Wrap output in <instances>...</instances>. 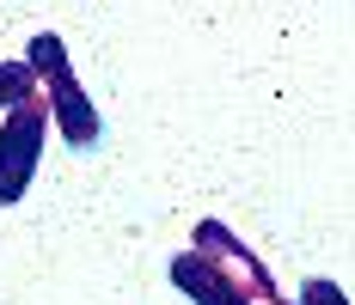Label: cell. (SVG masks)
Returning a JSON list of instances; mask_svg holds the SVG:
<instances>
[{
    "instance_id": "obj_1",
    "label": "cell",
    "mask_w": 355,
    "mask_h": 305,
    "mask_svg": "<svg viewBox=\"0 0 355 305\" xmlns=\"http://www.w3.org/2000/svg\"><path fill=\"white\" fill-rule=\"evenodd\" d=\"M25 62H31L37 86L49 92V122L68 135V147H98V135H105V122H98V110H92V98H86V86L73 80V62H68V43L55 31L31 37V49H25Z\"/></svg>"
},
{
    "instance_id": "obj_3",
    "label": "cell",
    "mask_w": 355,
    "mask_h": 305,
    "mask_svg": "<svg viewBox=\"0 0 355 305\" xmlns=\"http://www.w3.org/2000/svg\"><path fill=\"white\" fill-rule=\"evenodd\" d=\"M190 244H196V257H209V263L227 275V281H233V287H239L251 305H282V293H276L270 269H263V263H257V257H251V250H245L233 232H227L220 220H196Z\"/></svg>"
},
{
    "instance_id": "obj_5",
    "label": "cell",
    "mask_w": 355,
    "mask_h": 305,
    "mask_svg": "<svg viewBox=\"0 0 355 305\" xmlns=\"http://www.w3.org/2000/svg\"><path fill=\"white\" fill-rule=\"evenodd\" d=\"M37 92V73H31V62L19 55V62H0V110H12V104H25Z\"/></svg>"
},
{
    "instance_id": "obj_4",
    "label": "cell",
    "mask_w": 355,
    "mask_h": 305,
    "mask_svg": "<svg viewBox=\"0 0 355 305\" xmlns=\"http://www.w3.org/2000/svg\"><path fill=\"white\" fill-rule=\"evenodd\" d=\"M172 287L178 293H190L196 305H251L227 275L214 269L209 257H196V250H184V257H172Z\"/></svg>"
},
{
    "instance_id": "obj_2",
    "label": "cell",
    "mask_w": 355,
    "mask_h": 305,
    "mask_svg": "<svg viewBox=\"0 0 355 305\" xmlns=\"http://www.w3.org/2000/svg\"><path fill=\"white\" fill-rule=\"evenodd\" d=\"M43 135H49V104H37V92H31L0 122V207L25 202V190L37 177V159H43Z\"/></svg>"
},
{
    "instance_id": "obj_6",
    "label": "cell",
    "mask_w": 355,
    "mask_h": 305,
    "mask_svg": "<svg viewBox=\"0 0 355 305\" xmlns=\"http://www.w3.org/2000/svg\"><path fill=\"white\" fill-rule=\"evenodd\" d=\"M300 305H349V299H343L337 281H306V287H300Z\"/></svg>"
}]
</instances>
